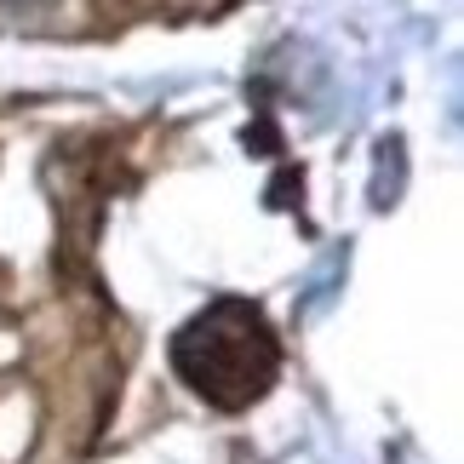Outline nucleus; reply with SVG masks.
Segmentation results:
<instances>
[{"instance_id":"f257e3e1","label":"nucleus","mask_w":464,"mask_h":464,"mask_svg":"<svg viewBox=\"0 0 464 464\" xmlns=\"http://www.w3.org/2000/svg\"><path fill=\"white\" fill-rule=\"evenodd\" d=\"M172 367L195 396H207L224 413H241V407H253L276 384L281 350H276L270 321L253 304L218 298L212 310L184 321V333L172 338Z\"/></svg>"}]
</instances>
